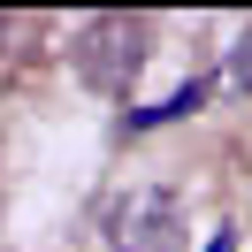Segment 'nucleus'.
I'll use <instances>...</instances> for the list:
<instances>
[{"label":"nucleus","mask_w":252,"mask_h":252,"mask_svg":"<svg viewBox=\"0 0 252 252\" xmlns=\"http://www.w3.org/2000/svg\"><path fill=\"white\" fill-rule=\"evenodd\" d=\"M107 252H191V229H184V199L160 184H138L115 199L107 214Z\"/></svg>","instance_id":"nucleus-2"},{"label":"nucleus","mask_w":252,"mask_h":252,"mask_svg":"<svg viewBox=\"0 0 252 252\" xmlns=\"http://www.w3.org/2000/svg\"><path fill=\"white\" fill-rule=\"evenodd\" d=\"M145 16H92L77 31V46H69V69H77V84L84 92H99V99H123L130 84H138V69H145Z\"/></svg>","instance_id":"nucleus-1"},{"label":"nucleus","mask_w":252,"mask_h":252,"mask_svg":"<svg viewBox=\"0 0 252 252\" xmlns=\"http://www.w3.org/2000/svg\"><path fill=\"white\" fill-rule=\"evenodd\" d=\"M206 252H237V229H221V237H214V245H206Z\"/></svg>","instance_id":"nucleus-4"},{"label":"nucleus","mask_w":252,"mask_h":252,"mask_svg":"<svg viewBox=\"0 0 252 252\" xmlns=\"http://www.w3.org/2000/svg\"><path fill=\"white\" fill-rule=\"evenodd\" d=\"M221 92H229V99H252V23H245V31H237V46H229V62H221Z\"/></svg>","instance_id":"nucleus-3"}]
</instances>
